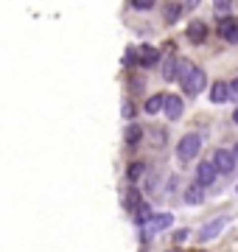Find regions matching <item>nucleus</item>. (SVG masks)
I'll list each match as a JSON object with an SVG mask.
<instances>
[{"mask_svg": "<svg viewBox=\"0 0 238 252\" xmlns=\"http://www.w3.org/2000/svg\"><path fill=\"white\" fill-rule=\"evenodd\" d=\"M165 115L171 118V121H177V118L182 115V101H179V95H168L165 98Z\"/></svg>", "mask_w": 238, "mask_h": 252, "instance_id": "nucleus-11", "label": "nucleus"}, {"mask_svg": "<svg viewBox=\"0 0 238 252\" xmlns=\"http://www.w3.org/2000/svg\"><path fill=\"white\" fill-rule=\"evenodd\" d=\"M140 137H143V129H140L138 124H129V126H126V143H129V146H135Z\"/></svg>", "mask_w": 238, "mask_h": 252, "instance_id": "nucleus-18", "label": "nucleus"}, {"mask_svg": "<svg viewBox=\"0 0 238 252\" xmlns=\"http://www.w3.org/2000/svg\"><path fill=\"white\" fill-rule=\"evenodd\" d=\"M202 199H205V193H202L199 182H193V185L185 188V202H188V205H202Z\"/></svg>", "mask_w": 238, "mask_h": 252, "instance_id": "nucleus-13", "label": "nucleus"}, {"mask_svg": "<svg viewBox=\"0 0 238 252\" xmlns=\"http://www.w3.org/2000/svg\"><path fill=\"white\" fill-rule=\"evenodd\" d=\"M236 154L230 152V149H219L216 152V157H213V165H216V171L219 174H230L233 168H236Z\"/></svg>", "mask_w": 238, "mask_h": 252, "instance_id": "nucleus-3", "label": "nucleus"}, {"mask_svg": "<svg viewBox=\"0 0 238 252\" xmlns=\"http://www.w3.org/2000/svg\"><path fill=\"white\" fill-rule=\"evenodd\" d=\"M233 121H236V126H238V109H236V112H233Z\"/></svg>", "mask_w": 238, "mask_h": 252, "instance_id": "nucleus-25", "label": "nucleus"}, {"mask_svg": "<svg viewBox=\"0 0 238 252\" xmlns=\"http://www.w3.org/2000/svg\"><path fill=\"white\" fill-rule=\"evenodd\" d=\"M221 36H224V39H227L230 45H238V20H224V23H221Z\"/></svg>", "mask_w": 238, "mask_h": 252, "instance_id": "nucleus-8", "label": "nucleus"}, {"mask_svg": "<svg viewBox=\"0 0 238 252\" xmlns=\"http://www.w3.org/2000/svg\"><path fill=\"white\" fill-rule=\"evenodd\" d=\"M143 171H146V165H143V162H132V165H129V180L138 182L140 177H143Z\"/></svg>", "mask_w": 238, "mask_h": 252, "instance_id": "nucleus-20", "label": "nucleus"}, {"mask_svg": "<svg viewBox=\"0 0 238 252\" xmlns=\"http://www.w3.org/2000/svg\"><path fill=\"white\" fill-rule=\"evenodd\" d=\"M165 98H168V95H163V93H157V95H151V98L146 101V112L149 115H157V112H160V109H165Z\"/></svg>", "mask_w": 238, "mask_h": 252, "instance_id": "nucleus-15", "label": "nucleus"}, {"mask_svg": "<svg viewBox=\"0 0 238 252\" xmlns=\"http://www.w3.org/2000/svg\"><path fill=\"white\" fill-rule=\"evenodd\" d=\"M199 152H202V137L196 132L179 137V146H177V160L179 162H191Z\"/></svg>", "mask_w": 238, "mask_h": 252, "instance_id": "nucleus-1", "label": "nucleus"}, {"mask_svg": "<svg viewBox=\"0 0 238 252\" xmlns=\"http://www.w3.org/2000/svg\"><path fill=\"white\" fill-rule=\"evenodd\" d=\"M165 11H168V14H165V20H168V23H174V20L185 11V3H168V6H165Z\"/></svg>", "mask_w": 238, "mask_h": 252, "instance_id": "nucleus-19", "label": "nucleus"}, {"mask_svg": "<svg viewBox=\"0 0 238 252\" xmlns=\"http://www.w3.org/2000/svg\"><path fill=\"white\" fill-rule=\"evenodd\" d=\"M138 56H140V64H143V67H154L157 59H160L157 48H151V45H140L138 48Z\"/></svg>", "mask_w": 238, "mask_h": 252, "instance_id": "nucleus-9", "label": "nucleus"}, {"mask_svg": "<svg viewBox=\"0 0 238 252\" xmlns=\"http://www.w3.org/2000/svg\"><path fill=\"white\" fill-rule=\"evenodd\" d=\"M233 154H236V160H238V143H236V149H233Z\"/></svg>", "mask_w": 238, "mask_h": 252, "instance_id": "nucleus-26", "label": "nucleus"}, {"mask_svg": "<svg viewBox=\"0 0 238 252\" xmlns=\"http://www.w3.org/2000/svg\"><path fill=\"white\" fill-rule=\"evenodd\" d=\"M230 95H233V98L238 101V79H233V81H230Z\"/></svg>", "mask_w": 238, "mask_h": 252, "instance_id": "nucleus-23", "label": "nucleus"}, {"mask_svg": "<svg viewBox=\"0 0 238 252\" xmlns=\"http://www.w3.org/2000/svg\"><path fill=\"white\" fill-rule=\"evenodd\" d=\"M168 252H177V250H168Z\"/></svg>", "mask_w": 238, "mask_h": 252, "instance_id": "nucleus-27", "label": "nucleus"}, {"mask_svg": "<svg viewBox=\"0 0 238 252\" xmlns=\"http://www.w3.org/2000/svg\"><path fill=\"white\" fill-rule=\"evenodd\" d=\"M120 115L126 118V121H132V115H135V107H132V101H123V109H120Z\"/></svg>", "mask_w": 238, "mask_h": 252, "instance_id": "nucleus-22", "label": "nucleus"}, {"mask_svg": "<svg viewBox=\"0 0 238 252\" xmlns=\"http://www.w3.org/2000/svg\"><path fill=\"white\" fill-rule=\"evenodd\" d=\"M205 34H208V26H205L202 20H193L191 26H188V39H191V42H202Z\"/></svg>", "mask_w": 238, "mask_h": 252, "instance_id": "nucleus-12", "label": "nucleus"}, {"mask_svg": "<svg viewBox=\"0 0 238 252\" xmlns=\"http://www.w3.org/2000/svg\"><path fill=\"white\" fill-rule=\"evenodd\" d=\"M177 67H179V59H177V56H165V62H163V79L165 81H174L177 79Z\"/></svg>", "mask_w": 238, "mask_h": 252, "instance_id": "nucleus-14", "label": "nucleus"}, {"mask_svg": "<svg viewBox=\"0 0 238 252\" xmlns=\"http://www.w3.org/2000/svg\"><path fill=\"white\" fill-rule=\"evenodd\" d=\"M227 98H233V95H230V84L216 81V84H213V90H210V101H213V104H224Z\"/></svg>", "mask_w": 238, "mask_h": 252, "instance_id": "nucleus-10", "label": "nucleus"}, {"mask_svg": "<svg viewBox=\"0 0 238 252\" xmlns=\"http://www.w3.org/2000/svg\"><path fill=\"white\" fill-rule=\"evenodd\" d=\"M132 213H135V224H138V227H149V224H151V219H154V213H151V207H149L146 202H140Z\"/></svg>", "mask_w": 238, "mask_h": 252, "instance_id": "nucleus-7", "label": "nucleus"}, {"mask_svg": "<svg viewBox=\"0 0 238 252\" xmlns=\"http://www.w3.org/2000/svg\"><path fill=\"white\" fill-rule=\"evenodd\" d=\"M132 9H135V11H151V9H154V3H149V0H135V3H132Z\"/></svg>", "mask_w": 238, "mask_h": 252, "instance_id": "nucleus-21", "label": "nucleus"}, {"mask_svg": "<svg viewBox=\"0 0 238 252\" xmlns=\"http://www.w3.org/2000/svg\"><path fill=\"white\" fill-rule=\"evenodd\" d=\"M171 224H174V216H171V213H157V216L151 219V224L143 227V233H140L143 238H140V241H149L154 233H163V230H168Z\"/></svg>", "mask_w": 238, "mask_h": 252, "instance_id": "nucleus-2", "label": "nucleus"}, {"mask_svg": "<svg viewBox=\"0 0 238 252\" xmlns=\"http://www.w3.org/2000/svg\"><path fill=\"white\" fill-rule=\"evenodd\" d=\"M213 11H216V17H221V23H224V20H230L233 3H227V0H216V3H213Z\"/></svg>", "mask_w": 238, "mask_h": 252, "instance_id": "nucleus-17", "label": "nucleus"}, {"mask_svg": "<svg viewBox=\"0 0 238 252\" xmlns=\"http://www.w3.org/2000/svg\"><path fill=\"white\" fill-rule=\"evenodd\" d=\"M193 70H196V67L191 64V59H179V67H177V79H179V81L185 84V81H188V79L193 76Z\"/></svg>", "mask_w": 238, "mask_h": 252, "instance_id": "nucleus-16", "label": "nucleus"}, {"mask_svg": "<svg viewBox=\"0 0 238 252\" xmlns=\"http://www.w3.org/2000/svg\"><path fill=\"white\" fill-rule=\"evenodd\" d=\"M185 238H188V230H185V227H182V230H177V233H174V241H179V244H182Z\"/></svg>", "mask_w": 238, "mask_h": 252, "instance_id": "nucleus-24", "label": "nucleus"}, {"mask_svg": "<svg viewBox=\"0 0 238 252\" xmlns=\"http://www.w3.org/2000/svg\"><path fill=\"white\" fill-rule=\"evenodd\" d=\"M205 84H208V79H205V70H199V67H196V70H193V76L185 81L182 87H185V93H188V95H199V93L205 90Z\"/></svg>", "mask_w": 238, "mask_h": 252, "instance_id": "nucleus-5", "label": "nucleus"}, {"mask_svg": "<svg viewBox=\"0 0 238 252\" xmlns=\"http://www.w3.org/2000/svg\"><path fill=\"white\" fill-rule=\"evenodd\" d=\"M216 177H219V171H216V165H213V162H202L199 168H196V182H199L202 188H205V185H213Z\"/></svg>", "mask_w": 238, "mask_h": 252, "instance_id": "nucleus-6", "label": "nucleus"}, {"mask_svg": "<svg viewBox=\"0 0 238 252\" xmlns=\"http://www.w3.org/2000/svg\"><path fill=\"white\" fill-rule=\"evenodd\" d=\"M224 224H227V216H216L213 221H208V224H202V230H199V238L202 241H213L216 235L224 230Z\"/></svg>", "mask_w": 238, "mask_h": 252, "instance_id": "nucleus-4", "label": "nucleus"}]
</instances>
